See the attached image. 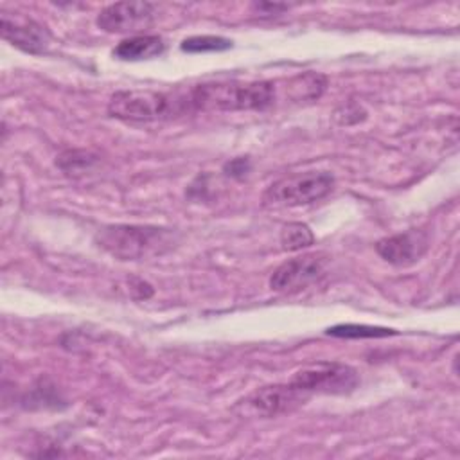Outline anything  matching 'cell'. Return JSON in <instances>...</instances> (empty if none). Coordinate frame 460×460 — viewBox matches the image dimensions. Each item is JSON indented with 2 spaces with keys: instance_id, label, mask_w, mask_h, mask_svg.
Returning a JSON list of instances; mask_svg holds the SVG:
<instances>
[{
  "instance_id": "6da1fadb",
  "label": "cell",
  "mask_w": 460,
  "mask_h": 460,
  "mask_svg": "<svg viewBox=\"0 0 460 460\" xmlns=\"http://www.w3.org/2000/svg\"><path fill=\"white\" fill-rule=\"evenodd\" d=\"M190 110L239 111L266 110L275 102L273 81H216L196 84L187 92Z\"/></svg>"
},
{
  "instance_id": "7a4b0ae2",
  "label": "cell",
  "mask_w": 460,
  "mask_h": 460,
  "mask_svg": "<svg viewBox=\"0 0 460 460\" xmlns=\"http://www.w3.org/2000/svg\"><path fill=\"white\" fill-rule=\"evenodd\" d=\"M101 250L120 261H138L169 252L176 235L169 228L149 225H108L95 234Z\"/></svg>"
},
{
  "instance_id": "3957f363",
  "label": "cell",
  "mask_w": 460,
  "mask_h": 460,
  "mask_svg": "<svg viewBox=\"0 0 460 460\" xmlns=\"http://www.w3.org/2000/svg\"><path fill=\"white\" fill-rule=\"evenodd\" d=\"M185 93H167L156 90H119L108 101V113L129 122H153L189 111Z\"/></svg>"
},
{
  "instance_id": "277c9868",
  "label": "cell",
  "mask_w": 460,
  "mask_h": 460,
  "mask_svg": "<svg viewBox=\"0 0 460 460\" xmlns=\"http://www.w3.org/2000/svg\"><path fill=\"white\" fill-rule=\"evenodd\" d=\"M334 187L329 171H305L288 174L273 181L262 194V205L270 208L302 207L325 198Z\"/></svg>"
},
{
  "instance_id": "5b68a950",
  "label": "cell",
  "mask_w": 460,
  "mask_h": 460,
  "mask_svg": "<svg viewBox=\"0 0 460 460\" xmlns=\"http://www.w3.org/2000/svg\"><path fill=\"white\" fill-rule=\"evenodd\" d=\"M296 390L309 394H350L358 383V372L338 361H318L296 370L289 381Z\"/></svg>"
},
{
  "instance_id": "8992f818",
  "label": "cell",
  "mask_w": 460,
  "mask_h": 460,
  "mask_svg": "<svg viewBox=\"0 0 460 460\" xmlns=\"http://www.w3.org/2000/svg\"><path fill=\"white\" fill-rule=\"evenodd\" d=\"M0 31L5 41L27 54H45L52 43V36L45 25L18 13L2 11Z\"/></svg>"
},
{
  "instance_id": "52a82bcc",
  "label": "cell",
  "mask_w": 460,
  "mask_h": 460,
  "mask_svg": "<svg viewBox=\"0 0 460 460\" xmlns=\"http://www.w3.org/2000/svg\"><path fill=\"white\" fill-rule=\"evenodd\" d=\"M155 13L156 5L151 2H117L101 9L95 22L106 32H140L153 23Z\"/></svg>"
},
{
  "instance_id": "ba28073f",
  "label": "cell",
  "mask_w": 460,
  "mask_h": 460,
  "mask_svg": "<svg viewBox=\"0 0 460 460\" xmlns=\"http://www.w3.org/2000/svg\"><path fill=\"white\" fill-rule=\"evenodd\" d=\"M323 253H305L282 262L270 277V288L279 293H296L322 277L325 268Z\"/></svg>"
},
{
  "instance_id": "9c48e42d",
  "label": "cell",
  "mask_w": 460,
  "mask_h": 460,
  "mask_svg": "<svg viewBox=\"0 0 460 460\" xmlns=\"http://www.w3.org/2000/svg\"><path fill=\"white\" fill-rule=\"evenodd\" d=\"M305 397L307 395L296 390L291 383L270 385L252 392L248 397L239 401V406H244L246 413H252L257 417H275L279 413L293 410Z\"/></svg>"
},
{
  "instance_id": "30bf717a",
  "label": "cell",
  "mask_w": 460,
  "mask_h": 460,
  "mask_svg": "<svg viewBox=\"0 0 460 460\" xmlns=\"http://www.w3.org/2000/svg\"><path fill=\"white\" fill-rule=\"evenodd\" d=\"M428 248V239L420 232H404L377 241L376 252L394 266L415 264Z\"/></svg>"
},
{
  "instance_id": "8fae6325",
  "label": "cell",
  "mask_w": 460,
  "mask_h": 460,
  "mask_svg": "<svg viewBox=\"0 0 460 460\" xmlns=\"http://www.w3.org/2000/svg\"><path fill=\"white\" fill-rule=\"evenodd\" d=\"M165 45L160 36L155 34H138L122 40L115 49L113 56L124 61H142L156 58L164 52Z\"/></svg>"
},
{
  "instance_id": "7c38bea8",
  "label": "cell",
  "mask_w": 460,
  "mask_h": 460,
  "mask_svg": "<svg viewBox=\"0 0 460 460\" xmlns=\"http://www.w3.org/2000/svg\"><path fill=\"white\" fill-rule=\"evenodd\" d=\"M327 86V77L316 72H305L288 81V95L293 101H314Z\"/></svg>"
},
{
  "instance_id": "4fadbf2b",
  "label": "cell",
  "mask_w": 460,
  "mask_h": 460,
  "mask_svg": "<svg viewBox=\"0 0 460 460\" xmlns=\"http://www.w3.org/2000/svg\"><path fill=\"white\" fill-rule=\"evenodd\" d=\"M97 162H99V156L92 151L70 149V151H65L58 156L56 165L70 176H81V174L88 172Z\"/></svg>"
},
{
  "instance_id": "5bb4252c",
  "label": "cell",
  "mask_w": 460,
  "mask_h": 460,
  "mask_svg": "<svg viewBox=\"0 0 460 460\" xmlns=\"http://www.w3.org/2000/svg\"><path fill=\"white\" fill-rule=\"evenodd\" d=\"M327 334L336 336V338H386L397 334L394 329L386 327H374V325H359V323H340L334 327L327 329Z\"/></svg>"
},
{
  "instance_id": "9a60e30c",
  "label": "cell",
  "mask_w": 460,
  "mask_h": 460,
  "mask_svg": "<svg viewBox=\"0 0 460 460\" xmlns=\"http://www.w3.org/2000/svg\"><path fill=\"white\" fill-rule=\"evenodd\" d=\"M314 243V235L311 228L304 223H288L280 230V244L288 252H296L307 248Z\"/></svg>"
},
{
  "instance_id": "2e32d148",
  "label": "cell",
  "mask_w": 460,
  "mask_h": 460,
  "mask_svg": "<svg viewBox=\"0 0 460 460\" xmlns=\"http://www.w3.org/2000/svg\"><path fill=\"white\" fill-rule=\"evenodd\" d=\"M232 47V41L228 38L223 36H190L185 38L181 41V50L183 52H192V54H199V52H221V50H228Z\"/></svg>"
},
{
  "instance_id": "e0dca14e",
  "label": "cell",
  "mask_w": 460,
  "mask_h": 460,
  "mask_svg": "<svg viewBox=\"0 0 460 460\" xmlns=\"http://www.w3.org/2000/svg\"><path fill=\"white\" fill-rule=\"evenodd\" d=\"M365 110L356 104V102H347L343 106H340L336 111H334V119L338 124L341 126H349V124H356V122H361L365 119Z\"/></svg>"
},
{
  "instance_id": "ac0fdd59",
  "label": "cell",
  "mask_w": 460,
  "mask_h": 460,
  "mask_svg": "<svg viewBox=\"0 0 460 460\" xmlns=\"http://www.w3.org/2000/svg\"><path fill=\"white\" fill-rule=\"evenodd\" d=\"M250 167H252L250 160L246 156H239V158H234V160L226 162L225 167H223V172L226 176H232V178H243L250 172Z\"/></svg>"
}]
</instances>
